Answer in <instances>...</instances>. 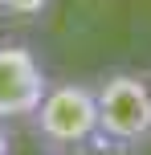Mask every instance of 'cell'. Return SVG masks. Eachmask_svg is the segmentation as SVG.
<instances>
[{
  "mask_svg": "<svg viewBox=\"0 0 151 155\" xmlns=\"http://www.w3.org/2000/svg\"><path fill=\"white\" fill-rule=\"evenodd\" d=\"M98 139L143 147L151 143V82L131 70H110L94 82Z\"/></svg>",
  "mask_w": 151,
  "mask_h": 155,
  "instance_id": "7a4b0ae2",
  "label": "cell"
},
{
  "mask_svg": "<svg viewBox=\"0 0 151 155\" xmlns=\"http://www.w3.org/2000/svg\"><path fill=\"white\" fill-rule=\"evenodd\" d=\"M29 131L45 151H86L98 139V102L86 82H49L45 98L29 114Z\"/></svg>",
  "mask_w": 151,
  "mask_h": 155,
  "instance_id": "6da1fadb",
  "label": "cell"
},
{
  "mask_svg": "<svg viewBox=\"0 0 151 155\" xmlns=\"http://www.w3.org/2000/svg\"><path fill=\"white\" fill-rule=\"evenodd\" d=\"M45 90H49V74L41 65V57L29 45L0 41V118L29 123L37 102L45 98Z\"/></svg>",
  "mask_w": 151,
  "mask_h": 155,
  "instance_id": "3957f363",
  "label": "cell"
},
{
  "mask_svg": "<svg viewBox=\"0 0 151 155\" xmlns=\"http://www.w3.org/2000/svg\"><path fill=\"white\" fill-rule=\"evenodd\" d=\"M53 4L57 0H0V16H8V21H37Z\"/></svg>",
  "mask_w": 151,
  "mask_h": 155,
  "instance_id": "277c9868",
  "label": "cell"
},
{
  "mask_svg": "<svg viewBox=\"0 0 151 155\" xmlns=\"http://www.w3.org/2000/svg\"><path fill=\"white\" fill-rule=\"evenodd\" d=\"M49 155H82V151H49Z\"/></svg>",
  "mask_w": 151,
  "mask_h": 155,
  "instance_id": "52a82bcc",
  "label": "cell"
},
{
  "mask_svg": "<svg viewBox=\"0 0 151 155\" xmlns=\"http://www.w3.org/2000/svg\"><path fill=\"white\" fill-rule=\"evenodd\" d=\"M0 155H12V131H8L4 118H0Z\"/></svg>",
  "mask_w": 151,
  "mask_h": 155,
  "instance_id": "8992f818",
  "label": "cell"
},
{
  "mask_svg": "<svg viewBox=\"0 0 151 155\" xmlns=\"http://www.w3.org/2000/svg\"><path fill=\"white\" fill-rule=\"evenodd\" d=\"M147 82H151V78H147Z\"/></svg>",
  "mask_w": 151,
  "mask_h": 155,
  "instance_id": "ba28073f",
  "label": "cell"
},
{
  "mask_svg": "<svg viewBox=\"0 0 151 155\" xmlns=\"http://www.w3.org/2000/svg\"><path fill=\"white\" fill-rule=\"evenodd\" d=\"M82 155H135V147H127V143H106V139H94Z\"/></svg>",
  "mask_w": 151,
  "mask_h": 155,
  "instance_id": "5b68a950",
  "label": "cell"
}]
</instances>
